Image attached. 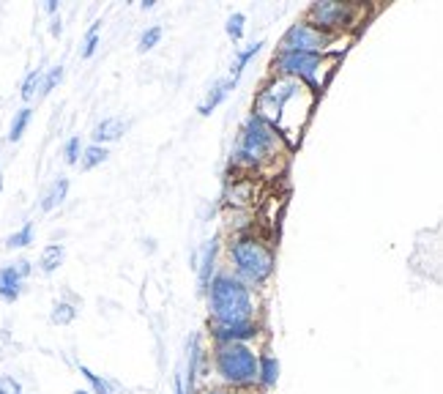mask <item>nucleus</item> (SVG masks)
Here are the masks:
<instances>
[{
  "label": "nucleus",
  "mask_w": 443,
  "mask_h": 394,
  "mask_svg": "<svg viewBox=\"0 0 443 394\" xmlns=\"http://www.w3.org/2000/svg\"><path fill=\"white\" fill-rule=\"evenodd\" d=\"M80 373H82V378H85V380L90 383V389H93L90 394H112V392H110V383H107L102 376H96L90 367H85V364H82V367H80Z\"/></svg>",
  "instance_id": "412c9836"
},
{
  "label": "nucleus",
  "mask_w": 443,
  "mask_h": 394,
  "mask_svg": "<svg viewBox=\"0 0 443 394\" xmlns=\"http://www.w3.org/2000/svg\"><path fill=\"white\" fill-rule=\"evenodd\" d=\"M213 260H216V241H211V244L206 247V257H203V266H200V285H203V290L211 282Z\"/></svg>",
  "instance_id": "aec40b11"
},
{
  "label": "nucleus",
  "mask_w": 443,
  "mask_h": 394,
  "mask_svg": "<svg viewBox=\"0 0 443 394\" xmlns=\"http://www.w3.org/2000/svg\"><path fill=\"white\" fill-rule=\"evenodd\" d=\"M60 263H63V244H50V247H44L41 260H38L41 271H44V274H53Z\"/></svg>",
  "instance_id": "dca6fc26"
},
{
  "label": "nucleus",
  "mask_w": 443,
  "mask_h": 394,
  "mask_svg": "<svg viewBox=\"0 0 443 394\" xmlns=\"http://www.w3.org/2000/svg\"><path fill=\"white\" fill-rule=\"evenodd\" d=\"M22 293V277H19L17 266H3L0 269V299L3 302H17Z\"/></svg>",
  "instance_id": "9b49d317"
},
{
  "label": "nucleus",
  "mask_w": 443,
  "mask_h": 394,
  "mask_svg": "<svg viewBox=\"0 0 443 394\" xmlns=\"http://www.w3.org/2000/svg\"><path fill=\"white\" fill-rule=\"evenodd\" d=\"M260 326L257 323H233V326H216L211 323V337L213 345L216 342H249L257 340Z\"/></svg>",
  "instance_id": "1a4fd4ad"
},
{
  "label": "nucleus",
  "mask_w": 443,
  "mask_h": 394,
  "mask_svg": "<svg viewBox=\"0 0 443 394\" xmlns=\"http://www.w3.org/2000/svg\"><path fill=\"white\" fill-rule=\"evenodd\" d=\"M58 9H60V3H58V0H47V3H44V11H47V14H58Z\"/></svg>",
  "instance_id": "7c9ffc66"
},
{
  "label": "nucleus",
  "mask_w": 443,
  "mask_h": 394,
  "mask_svg": "<svg viewBox=\"0 0 443 394\" xmlns=\"http://www.w3.org/2000/svg\"><path fill=\"white\" fill-rule=\"evenodd\" d=\"M80 154H82V145H80V137H71L66 148H63V156H66V164H77L80 161Z\"/></svg>",
  "instance_id": "cd10ccee"
},
{
  "label": "nucleus",
  "mask_w": 443,
  "mask_h": 394,
  "mask_svg": "<svg viewBox=\"0 0 443 394\" xmlns=\"http://www.w3.org/2000/svg\"><path fill=\"white\" fill-rule=\"evenodd\" d=\"M230 90H233L230 80H219V82H216V85L208 90V99H206V102L197 107V112H200V115H211L213 110H216L219 105H222V102H225V99H228V93H230Z\"/></svg>",
  "instance_id": "ddd939ff"
},
{
  "label": "nucleus",
  "mask_w": 443,
  "mask_h": 394,
  "mask_svg": "<svg viewBox=\"0 0 443 394\" xmlns=\"http://www.w3.org/2000/svg\"><path fill=\"white\" fill-rule=\"evenodd\" d=\"M176 394H186V386H183V373L176 376Z\"/></svg>",
  "instance_id": "473e14b6"
},
{
  "label": "nucleus",
  "mask_w": 443,
  "mask_h": 394,
  "mask_svg": "<svg viewBox=\"0 0 443 394\" xmlns=\"http://www.w3.org/2000/svg\"><path fill=\"white\" fill-rule=\"evenodd\" d=\"M77 318V309L71 304H66V302H58L53 309V323H58V326H66V323H71Z\"/></svg>",
  "instance_id": "393cba45"
},
{
  "label": "nucleus",
  "mask_w": 443,
  "mask_h": 394,
  "mask_svg": "<svg viewBox=\"0 0 443 394\" xmlns=\"http://www.w3.org/2000/svg\"><path fill=\"white\" fill-rule=\"evenodd\" d=\"M257 351L249 342H216L213 345V376L225 389L244 392L257 386Z\"/></svg>",
  "instance_id": "7ed1b4c3"
},
{
  "label": "nucleus",
  "mask_w": 443,
  "mask_h": 394,
  "mask_svg": "<svg viewBox=\"0 0 443 394\" xmlns=\"http://www.w3.org/2000/svg\"><path fill=\"white\" fill-rule=\"evenodd\" d=\"M318 102V93L304 85L301 80L293 77H279L274 74L263 88L255 96V112L263 124H268L287 148H296V143L301 140V132L312 110Z\"/></svg>",
  "instance_id": "f257e3e1"
},
{
  "label": "nucleus",
  "mask_w": 443,
  "mask_h": 394,
  "mask_svg": "<svg viewBox=\"0 0 443 394\" xmlns=\"http://www.w3.org/2000/svg\"><path fill=\"white\" fill-rule=\"evenodd\" d=\"M230 260L235 266V277L244 282V285H263L268 277L277 269V260H274V250L268 247L263 238L257 235H238L230 244Z\"/></svg>",
  "instance_id": "39448f33"
},
{
  "label": "nucleus",
  "mask_w": 443,
  "mask_h": 394,
  "mask_svg": "<svg viewBox=\"0 0 443 394\" xmlns=\"http://www.w3.org/2000/svg\"><path fill=\"white\" fill-rule=\"evenodd\" d=\"M74 394H90V392H88V389H77Z\"/></svg>",
  "instance_id": "f704fd0d"
},
{
  "label": "nucleus",
  "mask_w": 443,
  "mask_h": 394,
  "mask_svg": "<svg viewBox=\"0 0 443 394\" xmlns=\"http://www.w3.org/2000/svg\"><path fill=\"white\" fill-rule=\"evenodd\" d=\"M140 6H142V11H151V9L156 6V0H142Z\"/></svg>",
  "instance_id": "72a5a7b5"
},
{
  "label": "nucleus",
  "mask_w": 443,
  "mask_h": 394,
  "mask_svg": "<svg viewBox=\"0 0 443 394\" xmlns=\"http://www.w3.org/2000/svg\"><path fill=\"white\" fill-rule=\"evenodd\" d=\"M50 33H53L55 38L63 33V25H60V17H53V22H50Z\"/></svg>",
  "instance_id": "c85d7f7f"
},
{
  "label": "nucleus",
  "mask_w": 443,
  "mask_h": 394,
  "mask_svg": "<svg viewBox=\"0 0 443 394\" xmlns=\"http://www.w3.org/2000/svg\"><path fill=\"white\" fill-rule=\"evenodd\" d=\"M263 47H266V41L260 38V41H255L252 47H247L244 53H238V60H235V66H233V74H230V77H228V80H230V85H233V88L238 85V80H241V74H244V69H247V66H249V60H252L255 55L260 53Z\"/></svg>",
  "instance_id": "4468645a"
},
{
  "label": "nucleus",
  "mask_w": 443,
  "mask_h": 394,
  "mask_svg": "<svg viewBox=\"0 0 443 394\" xmlns=\"http://www.w3.org/2000/svg\"><path fill=\"white\" fill-rule=\"evenodd\" d=\"M337 41V36H329L318 28H312L306 19L293 22L287 31H284L282 41H279V50L277 53H318L326 55V50Z\"/></svg>",
  "instance_id": "6e6552de"
},
{
  "label": "nucleus",
  "mask_w": 443,
  "mask_h": 394,
  "mask_svg": "<svg viewBox=\"0 0 443 394\" xmlns=\"http://www.w3.org/2000/svg\"><path fill=\"white\" fill-rule=\"evenodd\" d=\"M107 156H110V154H107L105 145H88V148L82 151V170H93V167L105 164Z\"/></svg>",
  "instance_id": "6ab92c4d"
},
{
  "label": "nucleus",
  "mask_w": 443,
  "mask_h": 394,
  "mask_svg": "<svg viewBox=\"0 0 443 394\" xmlns=\"http://www.w3.org/2000/svg\"><path fill=\"white\" fill-rule=\"evenodd\" d=\"M203 394H241V392H235V389H225V386H216V389H206Z\"/></svg>",
  "instance_id": "2f4dec72"
},
{
  "label": "nucleus",
  "mask_w": 443,
  "mask_h": 394,
  "mask_svg": "<svg viewBox=\"0 0 443 394\" xmlns=\"http://www.w3.org/2000/svg\"><path fill=\"white\" fill-rule=\"evenodd\" d=\"M290 151L282 143V137L271 129L268 124H263L257 115H249L244 132H241V140H238V151H235V167H247V170H257L260 164L274 161L279 154Z\"/></svg>",
  "instance_id": "20e7f679"
},
{
  "label": "nucleus",
  "mask_w": 443,
  "mask_h": 394,
  "mask_svg": "<svg viewBox=\"0 0 443 394\" xmlns=\"http://www.w3.org/2000/svg\"><path fill=\"white\" fill-rule=\"evenodd\" d=\"M323 63H326V55H318V53H277L274 55V69H277L279 77L301 80L304 85H309L315 93H320L318 72Z\"/></svg>",
  "instance_id": "0eeeda50"
},
{
  "label": "nucleus",
  "mask_w": 443,
  "mask_h": 394,
  "mask_svg": "<svg viewBox=\"0 0 443 394\" xmlns=\"http://www.w3.org/2000/svg\"><path fill=\"white\" fill-rule=\"evenodd\" d=\"M159 41H161V25H151L140 36V47H137V50H140V53H148V50H154Z\"/></svg>",
  "instance_id": "b1692460"
},
{
  "label": "nucleus",
  "mask_w": 443,
  "mask_h": 394,
  "mask_svg": "<svg viewBox=\"0 0 443 394\" xmlns=\"http://www.w3.org/2000/svg\"><path fill=\"white\" fill-rule=\"evenodd\" d=\"M244 25H247V14H244V11H235V14L228 19L225 31H228V36H230L233 41H241V38H244Z\"/></svg>",
  "instance_id": "4be33fe9"
},
{
  "label": "nucleus",
  "mask_w": 443,
  "mask_h": 394,
  "mask_svg": "<svg viewBox=\"0 0 443 394\" xmlns=\"http://www.w3.org/2000/svg\"><path fill=\"white\" fill-rule=\"evenodd\" d=\"M31 118H33V110L31 107H22L14 115V121H11V129H9V143H19L22 140V134H25V129L31 124Z\"/></svg>",
  "instance_id": "f3484780"
},
{
  "label": "nucleus",
  "mask_w": 443,
  "mask_h": 394,
  "mask_svg": "<svg viewBox=\"0 0 443 394\" xmlns=\"http://www.w3.org/2000/svg\"><path fill=\"white\" fill-rule=\"evenodd\" d=\"M0 189H3V179H0Z\"/></svg>",
  "instance_id": "e433bc0d"
},
{
  "label": "nucleus",
  "mask_w": 443,
  "mask_h": 394,
  "mask_svg": "<svg viewBox=\"0 0 443 394\" xmlns=\"http://www.w3.org/2000/svg\"><path fill=\"white\" fill-rule=\"evenodd\" d=\"M66 195H69V179H58L50 186V192L44 195V200H41V211H53V208H58L63 200H66Z\"/></svg>",
  "instance_id": "2eb2a0df"
},
{
  "label": "nucleus",
  "mask_w": 443,
  "mask_h": 394,
  "mask_svg": "<svg viewBox=\"0 0 443 394\" xmlns=\"http://www.w3.org/2000/svg\"><path fill=\"white\" fill-rule=\"evenodd\" d=\"M28 244H33V222H25L17 233H11L6 238V247H9V250H22V247H28Z\"/></svg>",
  "instance_id": "a211bd4d"
},
{
  "label": "nucleus",
  "mask_w": 443,
  "mask_h": 394,
  "mask_svg": "<svg viewBox=\"0 0 443 394\" xmlns=\"http://www.w3.org/2000/svg\"><path fill=\"white\" fill-rule=\"evenodd\" d=\"M99 28H102V22L90 25L88 36H85V47H82V58H93L96 50H99Z\"/></svg>",
  "instance_id": "a878e982"
},
{
  "label": "nucleus",
  "mask_w": 443,
  "mask_h": 394,
  "mask_svg": "<svg viewBox=\"0 0 443 394\" xmlns=\"http://www.w3.org/2000/svg\"><path fill=\"white\" fill-rule=\"evenodd\" d=\"M41 80H44L41 69H33V72L25 77V82H22V99H25V102H31L36 96V90L41 88Z\"/></svg>",
  "instance_id": "5701e85b"
},
{
  "label": "nucleus",
  "mask_w": 443,
  "mask_h": 394,
  "mask_svg": "<svg viewBox=\"0 0 443 394\" xmlns=\"http://www.w3.org/2000/svg\"><path fill=\"white\" fill-rule=\"evenodd\" d=\"M277 380H279V358L271 353H260L257 356V386L271 389V386H277Z\"/></svg>",
  "instance_id": "f8f14e48"
},
{
  "label": "nucleus",
  "mask_w": 443,
  "mask_h": 394,
  "mask_svg": "<svg viewBox=\"0 0 443 394\" xmlns=\"http://www.w3.org/2000/svg\"><path fill=\"white\" fill-rule=\"evenodd\" d=\"M361 14L358 3H339V0H318L306 9V22L329 36H342V31L353 28Z\"/></svg>",
  "instance_id": "423d86ee"
},
{
  "label": "nucleus",
  "mask_w": 443,
  "mask_h": 394,
  "mask_svg": "<svg viewBox=\"0 0 443 394\" xmlns=\"http://www.w3.org/2000/svg\"><path fill=\"white\" fill-rule=\"evenodd\" d=\"M126 132V124L124 118H118V115H112V118H105L102 124H96L93 129V145H105V143H115V140H121Z\"/></svg>",
  "instance_id": "9d476101"
},
{
  "label": "nucleus",
  "mask_w": 443,
  "mask_h": 394,
  "mask_svg": "<svg viewBox=\"0 0 443 394\" xmlns=\"http://www.w3.org/2000/svg\"><path fill=\"white\" fill-rule=\"evenodd\" d=\"M206 290H208L211 323H216V326L257 323V312H260L257 296L235 274H216Z\"/></svg>",
  "instance_id": "f03ea898"
},
{
  "label": "nucleus",
  "mask_w": 443,
  "mask_h": 394,
  "mask_svg": "<svg viewBox=\"0 0 443 394\" xmlns=\"http://www.w3.org/2000/svg\"><path fill=\"white\" fill-rule=\"evenodd\" d=\"M17 271H19V277H22V279H25V277H31V263H28V260H19Z\"/></svg>",
  "instance_id": "c756f323"
},
{
  "label": "nucleus",
  "mask_w": 443,
  "mask_h": 394,
  "mask_svg": "<svg viewBox=\"0 0 443 394\" xmlns=\"http://www.w3.org/2000/svg\"><path fill=\"white\" fill-rule=\"evenodd\" d=\"M60 80H63V66H53L50 69V74L41 80V96H47L50 90H55V85H60Z\"/></svg>",
  "instance_id": "bb28decb"
},
{
  "label": "nucleus",
  "mask_w": 443,
  "mask_h": 394,
  "mask_svg": "<svg viewBox=\"0 0 443 394\" xmlns=\"http://www.w3.org/2000/svg\"><path fill=\"white\" fill-rule=\"evenodd\" d=\"M0 394H9V392H6V389H3V386H0Z\"/></svg>",
  "instance_id": "c9c22d12"
}]
</instances>
